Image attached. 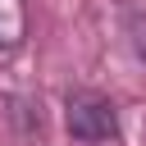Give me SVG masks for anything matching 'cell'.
Returning a JSON list of instances; mask_svg holds the SVG:
<instances>
[{"instance_id":"obj_2","label":"cell","mask_w":146,"mask_h":146,"mask_svg":"<svg viewBox=\"0 0 146 146\" xmlns=\"http://www.w3.org/2000/svg\"><path fill=\"white\" fill-rule=\"evenodd\" d=\"M23 41V0H0V50Z\"/></svg>"},{"instance_id":"obj_1","label":"cell","mask_w":146,"mask_h":146,"mask_svg":"<svg viewBox=\"0 0 146 146\" xmlns=\"http://www.w3.org/2000/svg\"><path fill=\"white\" fill-rule=\"evenodd\" d=\"M64 123H68V137L73 141H87V146H100V141H114L119 137V110H114V100L105 91H91V87L68 91Z\"/></svg>"},{"instance_id":"obj_3","label":"cell","mask_w":146,"mask_h":146,"mask_svg":"<svg viewBox=\"0 0 146 146\" xmlns=\"http://www.w3.org/2000/svg\"><path fill=\"white\" fill-rule=\"evenodd\" d=\"M128 27H132V46H137V55L146 59V14H132Z\"/></svg>"}]
</instances>
